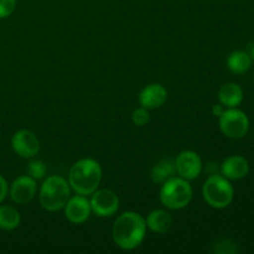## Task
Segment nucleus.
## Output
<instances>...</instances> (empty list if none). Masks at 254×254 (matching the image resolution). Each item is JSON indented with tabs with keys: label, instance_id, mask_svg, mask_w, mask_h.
<instances>
[{
	"label": "nucleus",
	"instance_id": "nucleus-8",
	"mask_svg": "<svg viewBox=\"0 0 254 254\" xmlns=\"http://www.w3.org/2000/svg\"><path fill=\"white\" fill-rule=\"evenodd\" d=\"M11 148L20 158L32 159L40 153L41 144L34 131L29 129H21L12 135Z\"/></svg>",
	"mask_w": 254,
	"mask_h": 254
},
{
	"label": "nucleus",
	"instance_id": "nucleus-5",
	"mask_svg": "<svg viewBox=\"0 0 254 254\" xmlns=\"http://www.w3.org/2000/svg\"><path fill=\"white\" fill-rule=\"evenodd\" d=\"M202 197L210 207L222 210L232 203L235 197V189L225 176L213 174L208 176L203 183Z\"/></svg>",
	"mask_w": 254,
	"mask_h": 254
},
{
	"label": "nucleus",
	"instance_id": "nucleus-2",
	"mask_svg": "<svg viewBox=\"0 0 254 254\" xmlns=\"http://www.w3.org/2000/svg\"><path fill=\"white\" fill-rule=\"evenodd\" d=\"M102 175V166L96 159L83 158L71 166L67 181L72 191L78 195L89 196L101 185Z\"/></svg>",
	"mask_w": 254,
	"mask_h": 254
},
{
	"label": "nucleus",
	"instance_id": "nucleus-23",
	"mask_svg": "<svg viewBox=\"0 0 254 254\" xmlns=\"http://www.w3.org/2000/svg\"><path fill=\"white\" fill-rule=\"evenodd\" d=\"M7 193H9V184H7V181L5 180L4 176L0 174V205L4 202Z\"/></svg>",
	"mask_w": 254,
	"mask_h": 254
},
{
	"label": "nucleus",
	"instance_id": "nucleus-22",
	"mask_svg": "<svg viewBox=\"0 0 254 254\" xmlns=\"http://www.w3.org/2000/svg\"><path fill=\"white\" fill-rule=\"evenodd\" d=\"M16 9V0H0V19H6Z\"/></svg>",
	"mask_w": 254,
	"mask_h": 254
},
{
	"label": "nucleus",
	"instance_id": "nucleus-12",
	"mask_svg": "<svg viewBox=\"0 0 254 254\" xmlns=\"http://www.w3.org/2000/svg\"><path fill=\"white\" fill-rule=\"evenodd\" d=\"M168 99V89L160 83H150L139 92L138 101L146 109H158L164 106Z\"/></svg>",
	"mask_w": 254,
	"mask_h": 254
},
{
	"label": "nucleus",
	"instance_id": "nucleus-3",
	"mask_svg": "<svg viewBox=\"0 0 254 254\" xmlns=\"http://www.w3.org/2000/svg\"><path fill=\"white\" fill-rule=\"evenodd\" d=\"M68 181L60 175H51L44 179L39 189V201L44 210L57 212L62 210L71 197Z\"/></svg>",
	"mask_w": 254,
	"mask_h": 254
},
{
	"label": "nucleus",
	"instance_id": "nucleus-17",
	"mask_svg": "<svg viewBox=\"0 0 254 254\" xmlns=\"http://www.w3.org/2000/svg\"><path fill=\"white\" fill-rule=\"evenodd\" d=\"M175 164L170 159H163L153 165L150 170V179L154 184H163L168 179L175 176Z\"/></svg>",
	"mask_w": 254,
	"mask_h": 254
},
{
	"label": "nucleus",
	"instance_id": "nucleus-13",
	"mask_svg": "<svg viewBox=\"0 0 254 254\" xmlns=\"http://www.w3.org/2000/svg\"><path fill=\"white\" fill-rule=\"evenodd\" d=\"M250 171V163L241 155H232L226 158L221 164V175L228 180H241L246 178Z\"/></svg>",
	"mask_w": 254,
	"mask_h": 254
},
{
	"label": "nucleus",
	"instance_id": "nucleus-1",
	"mask_svg": "<svg viewBox=\"0 0 254 254\" xmlns=\"http://www.w3.org/2000/svg\"><path fill=\"white\" fill-rule=\"evenodd\" d=\"M145 218L134 211H126L117 217L112 227V238L118 248L133 251L141 245L146 236Z\"/></svg>",
	"mask_w": 254,
	"mask_h": 254
},
{
	"label": "nucleus",
	"instance_id": "nucleus-16",
	"mask_svg": "<svg viewBox=\"0 0 254 254\" xmlns=\"http://www.w3.org/2000/svg\"><path fill=\"white\" fill-rule=\"evenodd\" d=\"M252 66V59L246 51H233L227 57V67L231 72L236 74L246 73Z\"/></svg>",
	"mask_w": 254,
	"mask_h": 254
},
{
	"label": "nucleus",
	"instance_id": "nucleus-19",
	"mask_svg": "<svg viewBox=\"0 0 254 254\" xmlns=\"http://www.w3.org/2000/svg\"><path fill=\"white\" fill-rule=\"evenodd\" d=\"M47 173V168L45 165L44 161L39 160V159H32L30 163L27 164V175L31 176L35 180H42L45 179Z\"/></svg>",
	"mask_w": 254,
	"mask_h": 254
},
{
	"label": "nucleus",
	"instance_id": "nucleus-9",
	"mask_svg": "<svg viewBox=\"0 0 254 254\" xmlns=\"http://www.w3.org/2000/svg\"><path fill=\"white\" fill-rule=\"evenodd\" d=\"M178 176L185 180H195L202 173V160L193 150H183L174 160Z\"/></svg>",
	"mask_w": 254,
	"mask_h": 254
},
{
	"label": "nucleus",
	"instance_id": "nucleus-20",
	"mask_svg": "<svg viewBox=\"0 0 254 254\" xmlns=\"http://www.w3.org/2000/svg\"><path fill=\"white\" fill-rule=\"evenodd\" d=\"M149 121H150V113H149V109L144 107L140 106L131 113V122L134 126L144 127L149 123Z\"/></svg>",
	"mask_w": 254,
	"mask_h": 254
},
{
	"label": "nucleus",
	"instance_id": "nucleus-21",
	"mask_svg": "<svg viewBox=\"0 0 254 254\" xmlns=\"http://www.w3.org/2000/svg\"><path fill=\"white\" fill-rule=\"evenodd\" d=\"M215 252L220 254H235L238 252V250L236 247L235 242H232L231 240L222 238V240L217 241L215 243Z\"/></svg>",
	"mask_w": 254,
	"mask_h": 254
},
{
	"label": "nucleus",
	"instance_id": "nucleus-25",
	"mask_svg": "<svg viewBox=\"0 0 254 254\" xmlns=\"http://www.w3.org/2000/svg\"><path fill=\"white\" fill-rule=\"evenodd\" d=\"M248 54H250L251 59L254 60V41H252L248 45Z\"/></svg>",
	"mask_w": 254,
	"mask_h": 254
},
{
	"label": "nucleus",
	"instance_id": "nucleus-10",
	"mask_svg": "<svg viewBox=\"0 0 254 254\" xmlns=\"http://www.w3.org/2000/svg\"><path fill=\"white\" fill-rule=\"evenodd\" d=\"M37 193V181L29 175H22L15 179L9 185V193L11 201L16 205H27L35 198Z\"/></svg>",
	"mask_w": 254,
	"mask_h": 254
},
{
	"label": "nucleus",
	"instance_id": "nucleus-14",
	"mask_svg": "<svg viewBox=\"0 0 254 254\" xmlns=\"http://www.w3.org/2000/svg\"><path fill=\"white\" fill-rule=\"evenodd\" d=\"M146 227L154 233L158 235H163L170 231L171 226H173L174 220L173 216L163 208H156L149 212V215L145 218Z\"/></svg>",
	"mask_w": 254,
	"mask_h": 254
},
{
	"label": "nucleus",
	"instance_id": "nucleus-24",
	"mask_svg": "<svg viewBox=\"0 0 254 254\" xmlns=\"http://www.w3.org/2000/svg\"><path fill=\"white\" fill-rule=\"evenodd\" d=\"M223 112H225V107H223L221 103L215 104V106L212 107V114L215 117H217V118L223 113Z\"/></svg>",
	"mask_w": 254,
	"mask_h": 254
},
{
	"label": "nucleus",
	"instance_id": "nucleus-4",
	"mask_svg": "<svg viewBox=\"0 0 254 254\" xmlns=\"http://www.w3.org/2000/svg\"><path fill=\"white\" fill-rule=\"evenodd\" d=\"M192 195L193 191L190 181L180 176H173L161 184L159 198L165 208L178 211L185 208L191 202Z\"/></svg>",
	"mask_w": 254,
	"mask_h": 254
},
{
	"label": "nucleus",
	"instance_id": "nucleus-7",
	"mask_svg": "<svg viewBox=\"0 0 254 254\" xmlns=\"http://www.w3.org/2000/svg\"><path fill=\"white\" fill-rule=\"evenodd\" d=\"M92 213L102 218L112 217L119 210V197L113 190L109 189H97L92 195H89Z\"/></svg>",
	"mask_w": 254,
	"mask_h": 254
},
{
	"label": "nucleus",
	"instance_id": "nucleus-18",
	"mask_svg": "<svg viewBox=\"0 0 254 254\" xmlns=\"http://www.w3.org/2000/svg\"><path fill=\"white\" fill-rule=\"evenodd\" d=\"M21 222V216L17 208L10 205H0V230H16Z\"/></svg>",
	"mask_w": 254,
	"mask_h": 254
},
{
	"label": "nucleus",
	"instance_id": "nucleus-15",
	"mask_svg": "<svg viewBox=\"0 0 254 254\" xmlns=\"http://www.w3.org/2000/svg\"><path fill=\"white\" fill-rule=\"evenodd\" d=\"M218 101L226 108H236L243 101L242 87L235 82L223 84L218 91Z\"/></svg>",
	"mask_w": 254,
	"mask_h": 254
},
{
	"label": "nucleus",
	"instance_id": "nucleus-6",
	"mask_svg": "<svg viewBox=\"0 0 254 254\" xmlns=\"http://www.w3.org/2000/svg\"><path fill=\"white\" fill-rule=\"evenodd\" d=\"M220 130L230 139H242L250 130V119L241 109L227 108L218 117Z\"/></svg>",
	"mask_w": 254,
	"mask_h": 254
},
{
	"label": "nucleus",
	"instance_id": "nucleus-11",
	"mask_svg": "<svg viewBox=\"0 0 254 254\" xmlns=\"http://www.w3.org/2000/svg\"><path fill=\"white\" fill-rule=\"evenodd\" d=\"M62 210L64 211V217L67 218V221L73 225H82L92 215L88 196L78 195V193L71 196Z\"/></svg>",
	"mask_w": 254,
	"mask_h": 254
}]
</instances>
